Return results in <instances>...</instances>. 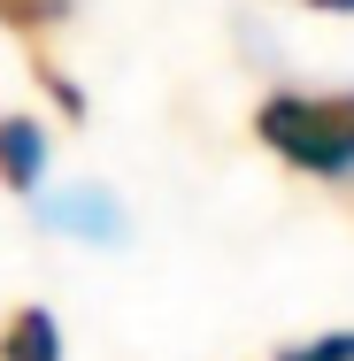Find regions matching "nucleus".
Returning <instances> with one entry per match:
<instances>
[{
	"instance_id": "nucleus-2",
	"label": "nucleus",
	"mask_w": 354,
	"mask_h": 361,
	"mask_svg": "<svg viewBox=\"0 0 354 361\" xmlns=\"http://www.w3.org/2000/svg\"><path fill=\"white\" fill-rule=\"evenodd\" d=\"M39 177H47V131L31 116H0V185L39 192Z\"/></svg>"
},
{
	"instance_id": "nucleus-1",
	"label": "nucleus",
	"mask_w": 354,
	"mask_h": 361,
	"mask_svg": "<svg viewBox=\"0 0 354 361\" xmlns=\"http://www.w3.org/2000/svg\"><path fill=\"white\" fill-rule=\"evenodd\" d=\"M254 139L300 177H354V92H270Z\"/></svg>"
},
{
	"instance_id": "nucleus-4",
	"label": "nucleus",
	"mask_w": 354,
	"mask_h": 361,
	"mask_svg": "<svg viewBox=\"0 0 354 361\" xmlns=\"http://www.w3.org/2000/svg\"><path fill=\"white\" fill-rule=\"evenodd\" d=\"M47 223L54 231H85V238H124L108 192H62V200H47Z\"/></svg>"
},
{
	"instance_id": "nucleus-6",
	"label": "nucleus",
	"mask_w": 354,
	"mask_h": 361,
	"mask_svg": "<svg viewBox=\"0 0 354 361\" xmlns=\"http://www.w3.org/2000/svg\"><path fill=\"white\" fill-rule=\"evenodd\" d=\"M278 361H354V331H324V338H308V346H293Z\"/></svg>"
},
{
	"instance_id": "nucleus-7",
	"label": "nucleus",
	"mask_w": 354,
	"mask_h": 361,
	"mask_svg": "<svg viewBox=\"0 0 354 361\" xmlns=\"http://www.w3.org/2000/svg\"><path fill=\"white\" fill-rule=\"evenodd\" d=\"M308 8H324V16H354V0H308Z\"/></svg>"
},
{
	"instance_id": "nucleus-3",
	"label": "nucleus",
	"mask_w": 354,
	"mask_h": 361,
	"mask_svg": "<svg viewBox=\"0 0 354 361\" xmlns=\"http://www.w3.org/2000/svg\"><path fill=\"white\" fill-rule=\"evenodd\" d=\"M0 361H62V331L47 307H16L0 331Z\"/></svg>"
},
{
	"instance_id": "nucleus-5",
	"label": "nucleus",
	"mask_w": 354,
	"mask_h": 361,
	"mask_svg": "<svg viewBox=\"0 0 354 361\" xmlns=\"http://www.w3.org/2000/svg\"><path fill=\"white\" fill-rule=\"evenodd\" d=\"M70 8H77V0H0V23L23 31V39H47V31L70 23Z\"/></svg>"
}]
</instances>
